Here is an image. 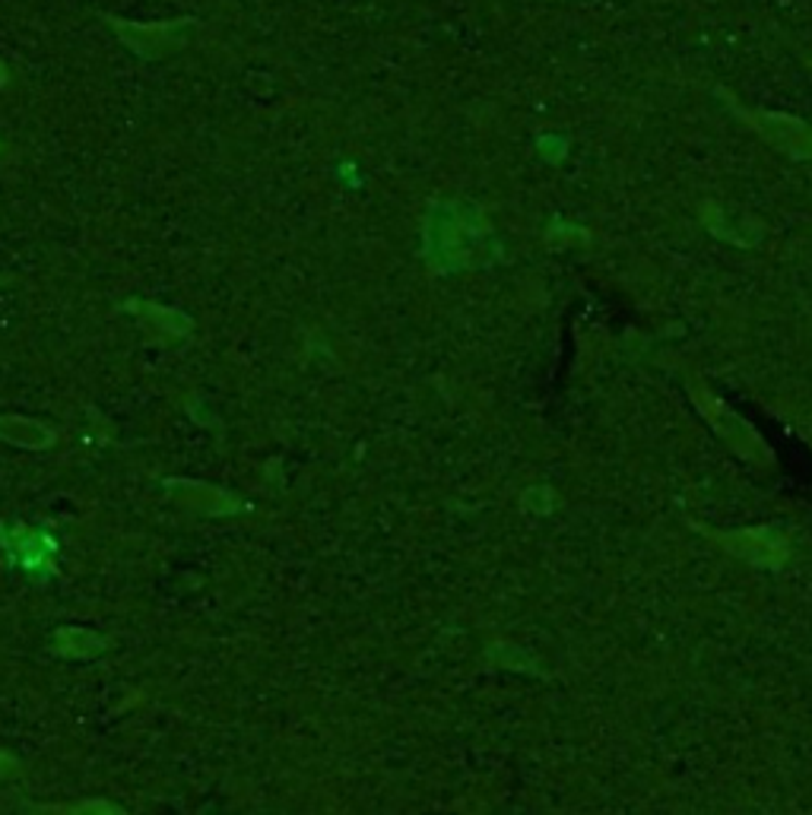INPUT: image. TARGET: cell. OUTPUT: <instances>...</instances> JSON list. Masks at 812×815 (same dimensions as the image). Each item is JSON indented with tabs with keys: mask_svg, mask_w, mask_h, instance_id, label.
I'll return each mask as SVG.
<instances>
[{
	"mask_svg": "<svg viewBox=\"0 0 812 815\" xmlns=\"http://www.w3.org/2000/svg\"><path fill=\"white\" fill-rule=\"evenodd\" d=\"M727 553L737 558H746L752 565H765V568H777L787 558V543L772 533V530H739V533H717L714 536Z\"/></svg>",
	"mask_w": 812,
	"mask_h": 815,
	"instance_id": "cell-4",
	"label": "cell"
},
{
	"mask_svg": "<svg viewBox=\"0 0 812 815\" xmlns=\"http://www.w3.org/2000/svg\"><path fill=\"white\" fill-rule=\"evenodd\" d=\"M134 311H137V314H144L149 324H152L156 331H162V334H169V336L190 334V321H187L182 311H175V308H162V305L140 301V308H134Z\"/></svg>",
	"mask_w": 812,
	"mask_h": 815,
	"instance_id": "cell-9",
	"label": "cell"
},
{
	"mask_svg": "<svg viewBox=\"0 0 812 815\" xmlns=\"http://www.w3.org/2000/svg\"><path fill=\"white\" fill-rule=\"evenodd\" d=\"M106 20L114 29L118 41L144 61H162V58L182 51L190 38V29H197L194 16L169 20V23H131V20H118V16H106Z\"/></svg>",
	"mask_w": 812,
	"mask_h": 815,
	"instance_id": "cell-2",
	"label": "cell"
},
{
	"mask_svg": "<svg viewBox=\"0 0 812 815\" xmlns=\"http://www.w3.org/2000/svg\"><path fill=\"white\" fill-rule=\"evenodd\" d=\"M10 775H16V758L0 752V778H10Z\"/></svg>",
	"mask_w": 812,
	"mask_h": 815,
	"instance_id": "cell-10",
	"label": "cell"
},
{
	"mask_svg": "<svg viewBox=\"0 0 812 815\" xmlns=\"http://www.w3.org/2000/svg\"><path fill=\"white\" fill-rule=\"evenodd\" d=\"M172 489H175V495L182 502H187L197 511H207V515H232V511H238V502L232 495H225L222 489H213L207 482H175Z\"/></svg>",
	"mask_w": 812,
	"mask_h": 815,
	"instance_id": "cell-7",
	"label": "cell"
},
{
	"mask_svg": "<svg viewBox=\"0 0 812 815\" xmlns=\"http://www.w3.org/2000/svg\"><path fill=\"white\" fill-rule=\"evenodd\" d=\"M746 118H749V121L755 124V131H759L768 144H775L777 149H784V152H790V156H797V159H810L812 156V127H807L803 121L772 112L746 114Z\"/></svg>",
	"mask_w": 812,
	"mask_h": 815,
	"instance_id": "cell-5",
	"label": "cell"
},
{
	"mask_svg": "<svg viewBox=\"0 0 812 815\" xmlns=\"http://www.w3.org/2000/svg\"><path fill=\"white\" fill-rule=\"evenodd\" d=\"M485 238H489V229L482 223L480 210H467L457 203H435L426 213L422 245H426V258L439 273L473 267L485 248Z\"/></svg>",
	"mask_w": 812,
	"mask_h": 815,
	"instance_id": "cell-1",
	"label": "cell"
},
{
	"mask_svg": "<svg viewBox=\"0 0 812 815\" xmlns=\"http://www.w3.org/2000/svg\"><path fill=\"white\" fill-rule=\"evenodd\" d=\"M0 439L10 445L33 447V450H45L54 445V429L36 422V419H23V416H0Z\"/></svg>",
	"mask_w": 812,
	"mask_h": 815,
	"instance_id": "cell-6",
	"label": "cell"
},
{
	"mask_svg": "<svg viewBox=\"0 0 812 815\" xmlns=\"http://www.w3.org/2000/svg\"><path fill=\"white\" fill-rule=\"evenodd\" d=\"M696 400L702 404V412L711 419V425L717 429V435L727 439L746 460H765L768 457V447L759 442V435L739 416H734L730 409L724 407V404H717L711 394H702V391L696 394Z\"/></svg>",
	"mask_w": 812,
	"mask_h": 815,
	"instance_id": "cell-3",
	"label": "cell"
},
{
	"mask_svg": "<svg viewBox=\"0 0 812 815\" xmlns=\"http://www.w3.org/2000/svg\"><path fill=\"white\" fill-rule=\"evenodd\" d=\"M7 79H10V74H7V64H3V61H0V89H3V86H7Z\"/></svg>",
	"mask_w": 812,
	"mask_h": 815,
	"instance_id": "cell-11",
	"label": "cell"
},
{
	"mask_svg": "<svg viewBox=\"0 0 812 815\" xmlns=\"http://www.w3.org/2000/svg\"><path fill=\"white\" fill-rule=\"evenodd\" d=\"M51 651L61 654V657H71V660H89V657H96L99 651H106V641H102L96 631L61 629L54 631Z\"/></svg>",
	"mask_w": 812,
	"mask_h": 815,
	"instance_id": "cell-8",
	"label": "cell"
}]
</instances>
